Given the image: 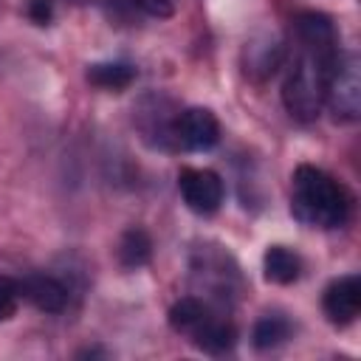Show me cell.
I'll return each instance as SVG.
<instances>
[{
  "instance_id": "cell-1",
  "label": "cell",
  "mask_w": 361,
  "mask_h": 361,
  "mask_svg": "<svg viewBox=\"0 0 361 361\" xmlns=\"http://www.w3.org/2000/svg\"><path fill=\"white\" fill-rule=\"evenodd\" d=\"M338 51V34L327 14L302 11L293 20V37L282 65V104L290 118L302 124L319 118Z\"/></svg>"
},
{
  "instance_id": "cell-2",
  "label": "cell",
  "mask_w": 361,
  "mask_h": 361,
  "mask_svg": "<svg viewBox=\"0 0 361 361\" xmlns=\"http://www.w3.org/2000/svg\"><path fill=\"white\" fill-rule=\"evenodd\" d=\"M290 212L299 223L330 231L350 220L353 197L330 172L313 164H299L290 178Z\"/></svg>"
},
{
  "instance_id": "cell-3",
  "label": "cell",
  "mask_w": 361,
  "mask_h": 361,
  "mask_svg": "<svg viewBox=\"0 0 361 361\" xmlns=\"http://www.w3.org/2000/svg\"><path fill=\"white\" fill-rule=\"evenodd\" d=\"M169 327L209 355H223L237 344V324L226 307H217L195 293L169 307Z\"/></svg>"
},
{
  "instance_id": "cell-4",
  "label": "cell",
  "mask_w": 361,
  "mask_h": 361,
  "mask_svg": "<svg viewBox=\"0 0 361 361\" xmlns=\"http://www.w3.org/2000/svg\"><path fill=\"white\" fill-rule=\"evenodd\" d=\"M189 285L192 293L231 310V305L245 293V276L237 259L217 243H200L189 254Z\"/></svg>"
},
{
  "instance_id": "cell-5",
  "label": "cell",
  "mask_w": 361,
  "mask_h": 361,
  "mask_svg": "<svg viewBox=\"0 0 361 361\" xmlns=\"http://www.w3.org/2000/svg\"><path fill=\"white\" fill-rule=\"evenodd\" d=\"M358 54L353 48L338 51L336 68L327 82V96L324 107L333 113L336 121L353 124L361 116V76H358Z\"/></svg>"
},
{
  "instance_id": "cell-6",
  "label": "cell",
  "mask_w": 361,
  "mask_h": 361,
  "mask_svg": "<svg viewBox=\"0 0 361 361\" xmlns=\"http://www.w3.org/2000/svg\"><path fill=\"white\" fill-rule=\"evenodd\" d=\"M220 141V121L209 107L178 110L172 121V144L186 152H206Z\"/></svg>"
},
{
  "instance_id": "cell-7",
  "label": "cell",
  "mask_w": 361,
  "mask_h": 361,
  "mask_svg": "<svg viewBox=\"0 0 361 361\" xmlns=\"http://www.w3.org/2000/svg\"><path fill=\"white\" fill-rule=\"evenodd\" d=\"M178 189H180V197H183L186 209L200 214V217L214 214L223 206V197H226L223 178L214 169L183 166L178 172Z\"/></svg>"
},
{
  "instance_id": "cell-8",
  "label": "cell",
  "mask_w": 361,
  "mask_h": 361,
  "mask_svg": "<svg viewBox=\"0 0 361 361\" xmlns=\"http://www.w3.org/2000/svg\"><path fill=\"white\" fill-rule=\"evenodd\" d=\"M288 45L274 31L254 34L243 48V71L251 82H268L282 65H285Z\"/></svg>"
},
{
  "instance_id": "cell-9",
  "label": "cell",
  "mask_w": 361,
  "mask_h": 361,
  "mask_svg": "<svg viewBox=\"0 0 361 361\" xmlns=\"http://www.w3.org/2000/svg\"><path fill=\"white\" fill-rule=\"evenodd\" d=\"M322 310L327 322L336 327L353 324L361 313V276L347 274V276L333 279L322 293Z\"/></svg>"
},
{
  "instance_id": "cell-10",
  "label": "cell",
  "mask_w": 361,
  "mask_h": 361,
  "mask_svg": "<svg viewBox=\"0 0 361 361\" xmlns=\"http://www.w3.org/2000/svg\"><path fill=\"white\" fill-rule=\"evenodd\" d=\"M17 282H20V299H25L28 305H34L42 313H62L71 305L68 282L54 276V274L37 271V274H28Z\"/></svg>"
},
{
  "instance_id": "cell-11",
  "label": "cell",
  "mask_w": 361,
  "mask_h": 361,
  "mask_svg": "<svg viewBox=\"0 0 361 361\" xmlns=\"http://www.w3.org/2000/svg\"><path fill=\"white\" fill-rule=\"evenodd\" d=\"M178 110H169V102L161 96H149L138 107V130L149 147L158 149H175L172 144V121Z\"/></svg>"
},
{
  "instance_id": "cell-12",
  "label": "cell",
  "mask_w": 361,
  "mask_h": 361,
  "mask_svg": "<svg viewBox=\"0 0 361 361\" xmlns=\"http://www.w3.org/2000/svg\"><path fill=\"white\" fill-rule=\"evenodd\" d=\"M262 271H265V279L268 282H274V285H290V282H296L302 276L305 262H302V257L293 248L268 245V251L262 257Z\"/></svg>"
},
{
  "instance_id": "cell-13",
  "label": "cell",
  "mask_w": 361,
  "mask_h": 361,
  "mask_svg": "<svg viewBox=\"0 0 361 361\" xmlns=\"http://www.w3.org/2000/svg\"><path fill=\"white\" fill-rule=\"evenodd\" d=\"M87 82L93 85V87H99V90H127L133 82H135V76H138V71H135V65L133 62H124V59H110V62H93V65H87Z\"/></svg>"
},
{
  "instance_id": "cell-14",
  "label": "cell",
  "mask_w": 361,
  "mask_h": 361,
  "mask_svg": "<svg viewBox=\"0 0 361 361\" xmlns=\"http://www.w3.org/2000/svg\"><path fill=\"white\" fill-rule=\"evenodd\" d=\"M290 336H293V322L285 313L274 310V313H265V316L257 319V324L251 330V344L259 353H268V350L282 347Z\"/></svg>"
},
{
  "instance_id": "cell-15",
  "label": "cell",
  "mask_w": 361,
  "mask_h": 361,
  "mask_svg": "<svg viewBox=\"0 0 361 361\" xmlns=\"http://www.w3.org/2000/svg\"><path fill=\"white\" fill-rule=\"evenodd\" d=\"M116 257H118V265L127 268V271L144 268V265L152 259V237L147 234V228L130 226V228L121 234V240H118Z\"/></svg>"
},
{
  "instance_id": "cell-16",
  "label": "cell",
  "mask_w": 361,
  "mask_h": 361,
  "mask_svg": "<svg viewBox=\"0 0 361 361\" xmlns=\"http://www.w3.org/2000/svg\"><path fill=\"white\" fill-rule=\"evenodd\" d=\"M20 305V282L11 276H0V324L17 313Z\"/></svg>"
},
{
  "instance_id": "cell-17",
  "label": "cell",
  "mask_w": 361,
  "mask_h": 361,
  "mask_svg": "<svg viewBox=\"0 0 361 361\" xmlns=\"http://www.w3.org/2000/svg\"><path fill=\"white\" fill-rule=\"evenodd\" d=\"M133 8H138L141 14L147 17H158V20H166L175 14L178 8V0H130Z\"/></svg>"
},
{
  "instance_id": "cell-18",
  "label": "cell",
  "mask_w": 361,
  "mask_h": 361,
  "mask_svg": "<svg viewBox=\"0 0 361 361\" xmlns=\"http://www.w3.org/2000/svg\"><path fill=\"white\" fill-rule=\"evenodd\" d=\"M28 17L37 25H48L54 17V3L51 0H28Z\"/></svg>"
}]
</instances>
